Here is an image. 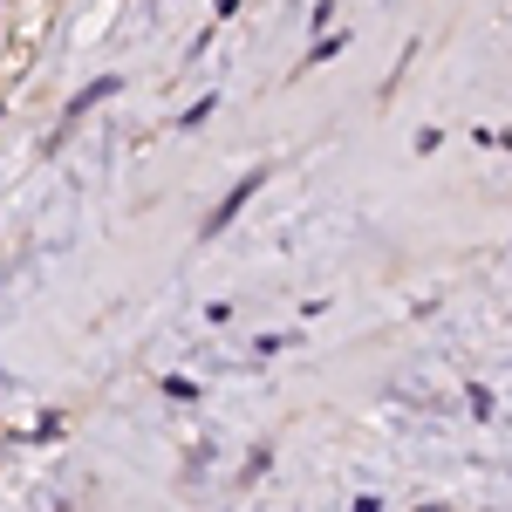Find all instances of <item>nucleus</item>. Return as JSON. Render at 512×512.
Listing matches in <instances>:
<instances>
[{
	"instance_id": "obj_2",
	"label": "nucleus",
	"mask_w": 512,
	"mask_h": 512,
	"mask_svg": "<svg viewBox=\"0 0 512 512\" xmlns=\"http://www.w3.org/2000/svg\"><path fill=\"white\" fill-rule=\"evenodd\" d=\"M117 89H123V76H103V82H89V89H82L76 103H69V123H76L82 110H96V103H103V96H117Z\"/></svg>"
},
{
	"instance_id": "obj_1",
	"label": "nucleus",
	"mask_w": 512,
	"mask_h": 512,
	"mask_svg": "<svg viewBox=\"0 0 512 512\" xmlns=\"http://www.w3.org/2000/svg\"><path fill=\"white\" fill-rule=\"evenodd\" d=\"M253 192H260V171H253V178H239L233 192L219 198V212L205 219V239H212V233H226V226H233V219H239V205H246V198H253Z\"/></svg>"
}]
</instances>
